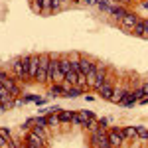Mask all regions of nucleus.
Masks as SVG:
<instances>
[{"label": "nucleus", "instance_id": "12", "mask_svg": "<svg viewBox=\"0 0 148 148\" xmlns=\"http://www.w3.org/2000/svg\"><path fill=\"white\" fill-rule=\"evenodd\" d=\"M59 69V59L57 57H49V71H47V83L53 81V73Z\"/></svg>", "mask_w": 148, "mask_h": 148}, {"label": "nucleus", "instance_id": "15", "mask_svg": "<svg viewBox=\"0 0 148 148\" xmlns=\"http://www.w3.org/2000/svg\"><path fill=\"white\" fill-rule=\"evenodd\" d=\"M63 83H65V85H69V87H77V71H73V69H71L67 75H65Z\"/></svg>", "mask_w": 148, "mask_h": 148}, {"label": "nucleus", "instance_id": "27", "mask_svg": "<svg viewBox=\"0 0 148 148\" xmlns=\"http://www.w3.org/2000/svg\"><path fill=\"white\" fill-rule=\"evenodd\" d=\"M53 6H51V0H44L42 2V10H51Z\"/></svg>", "mask_w": 148, "mask_h": 148}, {"label": "nucleus", "instance_id": "24", "mask_svg": "<svg viewBox=\"0 0 148 148\" xmlns=\"http://www.w3.org/2000/svg\"><path fill=\"white\" fill-rule=\"evenodd\" d=\"M46 119H47V125L49 126L59 125V116H56V114H49V116H46Z\"/></svg>", "mask_w": 148, "mask_h": 148}, {"label": "nucleus", "instance_id": "9", "mask_svg": "<svg viewBox=\"0 0 148 148\" xmlns=\"http://www.w3.org/2000/svg\"><path fill=\"white\" fill-rule=\"evenodd\" d=\"M132 32L136 36H148V20H136Z\"/></svg>", "mask_w": 148, "mask_h": 148}, {"label": "nucleus", "instance_id": "31", "mask_svg": "<svg viewBox=\"0 0 148 148\" xmlns=\"http://www.w3.org/2000/svg\"><path fill=\"white\" fill-rule=\"evenodd\" d=\"M142 6H144V8H146V10H148V2H144V4H142Z\"/></svg>", "mask_w": 148, "mask_h": 148}, {"label": "nucleus", "instance_id": "18", "mask_svg": "<svg viewBox=\"0 0 148 148\" xmlns=\"http://www.w3.org/2000/svg\"><path fill=\"white\" fill-rule=\"evenodd\" d=\"M77 87H81V89H85L87 87V75L85 73H77Z\"/></svg>", "mask_w": 148, "mask_h": 148}, {"label": "nucleus", "instance_id": "6", "mask_svg": "<svg viewBox=\"0 0 148 148\" xmlns=\"http://www.w3.org/2000/svg\"><path fill=\"white\" fill-rule=\"evenodd\" d=\"M107 134H109V144H111V146H121L123 140H125L123 130H111V132H107Z\"/></svg>", "mask_w": 148, "mask_h": 148}, {"label": "nucleus", "instance_id": "19", "mask_svg": "<svg viewBox=\"0 0 148 148\" xmlns=\"http://www.w3.org/2000/svg\"><path fill=\"white\" fill-rule=\"evenodd\" d=\"M83 126H85L87 130H97V128H99V123H97V119L93 116V119H89V121H87Z\"/></svg>", "mask_w": 148, "mask_h": 148}, {"label": "nucleus", "instance_id": "8", "mask_svg": "<svg viewBox=\"0 0 148 148\" xmlns=\"http://www.w3.org/2000/svg\"><path fill=\"white\" fill-rule=\"evenodd\" d=\"M95 69H97V65H95V61H91V59H81L79 61V71L81 73L87 75V73H93ZM79 71H77V73H79Z\"/></svg>", "mask_w": 148, "mask_h": 148}, {"label": "nucleus", "instance_id": "4", "mask_svg": "<svg viewBox=\"0 0 148 148\" xmlns=\"http://www.w3.org/2000/svg\"><path fill=\"white\" fill-rule=\"evenodd\" d=\"M0 83H2V85H4V87H6V89L12 93V97H16V95L20 93V87H18V85H16V83H14L10 77H6L4 73H0Z\"/></svg>", "mask_w": 148, "mask_h": 148}, {"label": "nucleus", "instance_id": "30", "mask_svg": "<svg viewBox=\"0 0 148 148\" xmlns=\"http://www.w3.org/2000/svg\"><path fill=\"white\" fill-rule=\"evenodd\" d=\"M119 2H123V4H126V2H130V0H119Z\"/></svg>", "mask_w": 148, "mask_h": 148}, {"label": "nucleus", "instance_id": "25", "mask_svg": "<svg viewBox=\"0 0 148 148\" xmlns=\"http://www.w3.org/2000/svg\"><path fill=\"white\" fill-rule=\"evenodd\" d=\"M123 95H125V91H121V89H114V93H113V99H111V101L119 103L121 99H123Z\"/></svg>", "mask_w": 148, "mask_h": 148}, {"label": "nucleus", "instance_id": "26", "mask_svg": "<svg viewBox=\"0 0 148 148\" xmlns=\"http://www.w3.org/2000/svg\"><path fill=\"white\" fill-rule=\"evenodd\" d=\"M138 136H140L142 140H144V142H146V140H148V130H146V128H142V126H140V128H138Z\"/></svg>", "mask_w": 148, "mask_h": 148}, {"label": "nucleus", "instance_id": "28", "mask_svg": "<svg viewBox=\"0 0 148 148\" xmlns=\"http://www.w3.org/2000/svg\"><path fill=\"white\" fill-rule=\"evenodd\" d=\"M0 146H8V136H4L2 132H0Z\"/></svg>", "mask_w": 148, "mask_h": 148}, {"label": "nucleus", "instance_id": "2", "mask_svg": "<svg viewBox=\"0 0 148 148\" xmlns=\"http://www.w3.org/2000/svg\"><path fill=\"white\" fill-rule=\"evenodd\" d=\"M47 71H49V56L44 53L40 56V69H38V81H46L47 83Z\"/></svg>", "mask_w": 148, "mask_h": 148}, {"label": "nucleus", "instance_id": "16", "mask_svg": "<svg viewBox=\"0 0 148 148\" xmlns=\"http://www.w3.org/2000/svg\"><path fill=\"white\" fill-rule=\"evenodd\" d=\"M109 12H111L113 16H116L119 20H121V18H123V16L126 14V12L123 10V6H116V4H111V8H109Z\"/></svg>", "mask_w": 148, "mask_h": 148}, {"label": "nucleus", "instance_id": "23", "mask_svg": "<svg viewBox=\"0 0 148 148\" xmlns=\"http://www.w3.org/2000/svg\"><path fill=\"white\" fill-rule=\"evenodd\" d=\"M79 61H81L79 56H73V57H71V67H73V71H79Z\"/></svg>", "mask_w": 148, "mask_h": 148}, {"label": "nucleus", "instance_id": "7", "mask_svg": "<svg viewBox=\"0 0 148 148\" xmlns=\"http://www.w3.org/2000/svg\"><path fill=\"white\" fill-rule=\"evenodd\" d=\"M99 91V95H101L103 99H107V101H111L113 99V93H114V87L111 85V83H103L101 87L97 89Z\"/></svg>", "mask_w": 148, "mask_h": 148}, {"label": "nucleus", "instance_id": "11", "mask_svg": "<svg viewBox=\"0 0 148 148\" xmlns=\"http://www.w3.org/2000/svg\"><path fill=\"white\" fill-rule=\"evenodd\" d=\"M138 101V95L136 93H125L123 95V99L119 101V105H123V107H130V105H134Z\"/></svg>", "mask_w": 148, "mask_h": 148}, {"label": "nucleus", "instance_id": "21", "mask_svg": "<svg viewBox=\"0 0 148 148\" xmlns=\"http://www.w3.org/2000/svg\"><path fill=\"white\" fill-rule=\"evenodd\" d=\"M123 134H125V138H136L138 136V128H125Z\"/></svg>", "mask_w": 148, "mask_h": 148}, {"label": "nucleus", "instance_id": "29", "mask_svg": "<svg viewBox=\"0 0 148 148\" xmlns=\"http://www.w3.org/2000/svg\"><path fill=\"white\" fill-rule=\"evenodd\" d=\"M51 6H53V8H59V6H61V0H51Z\"/></svg>", "mask_w": 148, "mask_h": 148}, {"label": "nucleus", "instance_id": "17", "mask_svg": "<svg viewBox=\"0 0 148 148\" xmlns=\"http://www.w3.org/2000/svg\"><path fill=\"white\" fill-rule=\"evenodd\" d=\"M73 114H75V113L61 111V113H59V123H71V121H73Z\"/></svg>", "mask_w": 148, "mask_h": 148}, {"label": "nucleus", "instance_id": "32", "mask_svg": "<svg viewBox=\"0 0 148 148\" xmlns=\"http://www.w3.org/2000/svg\"><path fill=\"white\" fill-rule=\"evenodd\" d=\"M63 2H69V0H61V4H63Z\"/></svg>", "mask_w": 148, "mask_h": 148}, {"label": "nucleus", "instance_id": "14", "mask_svg": "<svg viewBox=\"0 0 148 148\" xmlns=\"http://www.w3.org/2000/svg\"><path fill=\"white\" fill-rule=\"evenodd\" d=\"M28 144H30V146H44V144H46V138H42V136H38V134H34V132H30Z\"/></svg>", "mask_w": 148, "mask_h": 148}, {"label": "nucleus", "instance_id": "34", "mask_svg": "<svg viewBox=\"0 0 148 148\" xmlns=\"http://www.w3.org/2000/svg\"><path fill=\"white\" fill-rule=\"evenodd\" d=\"M0 103H2V101H0Z\"/></svg>", "mask_w": 148, "mask_h": 148}, {"label": "nucleus", "instance_id": "10", "mask_svg": "<svg viewBox=\"0 0 148 148\" xmlns=\"http://www.w3.org/2000/svg\"><path fill=\"white\" fill-rule=\"evenodd\" d=\"M136 20H138V18L134 16V14H125V16L121 18V22H123V26H125V30H126V32H130V30L134 28Z\"/></svg>", "mask_w": 148, "mask_h": 148}, {"label": "nucleus", "instance_id": "3", "mask_svg": "<svg viewBox=\"0 0 148 148\" xmlns=\"http://www.w3.org/2000/svg\"><path fill=\"white\" fill-rule=\"evenodd\" d=\"M91 144L93 146H111L109 144V134L101 130V126L97 130H93V138H91Z\"/></svg>", "mask_w": 148, "mask_h": 148}, {"label": "nucleus", "instance_id": "20", "mask_svg": "<svg viewBox=\"0 0 148 148\" xmlns=\"http://www.w3.org/2000/svg\"><path fill=\"white\" fill-rule=\"evenodd\" d=\"M32 132H34V134H38V136H42V138H46V126H42V125H34Z\"/></svg>", "mask_w": 148, "mask_h": 148}, {"label": "nucleus", "instance_id": "22", "mask_svg": "<svg viewBox=\"0 0 148 148\" xmlns=\"http://www.w3.org/2000/svg\"><path fill=\"white\" fill-rule=\"evenodd\" d=\"M95 4H97L101 10H107V12H109V8H111V2H109V0H95Z\"/></svg>", "mask_w": 148, "mask_h": 148}, {"label": "nucleus", "instance_id": "13", "mask_svg": "<svg viewBox=\"0 0 148 148\" xmlns=\"http://www.w3.org/2000/svg\"><path fill=\"white\" fill-rule=\"evenodd\" d=\"M105 77H107V73H105V69H101V67H97L95 69V87L99 89L103 83H107L105 81Z\"/></svg>", "mask_w": 148, "mask_h": 148}, {"label": "nucleus", "instance_id": "1", "mask_svg": "<svg viewBox=\"0 0 148 148\" xmlns=\"http://www.w3.org/2000/svg\"><path fill=\"white\" fill-rule=\"evenodd\" d=\"M28 65H30V56L26 57H16L12 61V71L18 77H28Z\"/></svg>", "mask_w": 148, "mask_h": 148}, {"label": "nucleus", "instance_id": "5", "mask_svg": "<svg viewBox=\"0 0 148 148\" xmlns=\"http://www.w3.org/2000/svg\"><path fill=\"white\" fill-rule=\"evenodd\" d=\"M40 69V56H30V65H28V77L36 79Z\"/></svg>", "mask_w": 148, "mask_h": 148}, {"label": "nucleus", "instance_id": "33", "mask_svg": "<svg viewBox=\"0 0 148 148\" xmlns=\"http://www.w3.org/2000/svg\"><path fill=\"white\" fill-rule=\"evenodd\" d=\"M146 144H148V140H146Z\"/></svg>", "mask_w": 148, "mask_h": 148}]
</instances>
